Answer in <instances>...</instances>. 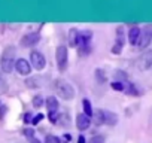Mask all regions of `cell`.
Masks as SVG:
<instances>
[{
	"label": "cell",
	"instance_id": "cell-16",
	"mask_svg": "<svg viewBox=\"0 0 152 143\" xmlns=\"http://www.w3.org/2000/svg\"><path fill=\"white\" fill-rule=\"evenodd\" d=\"M128 96H133V97H139V90L136 88V85L134 84H131V82H128V84H125V90H124Z\"/></svg>",
	"mask_w": 152,
	"mask_h": 143
},
{
	"label": "cell",
	"instance_id": "cell-21",
	"mask_svg": "<svg viewBox=\"0 0 152 143\" xmlns=\"http://www.w3.org/2000/svg\"><path fill=\"white\" fill-rule=\"evenodd\" d=\"M43 103H45V100H43L42 96H34V97H33V106H34V107H40Z\"/></svg>",
	"mask_w": 152,
	"mask_h": 143
},
{
	"label": "cell",
	"instance_id": "cell-28",
	"mask_svg": "<svg viewBox=\"0 0 152 143\" xmlns=\"http://www.w3.org/2000/svg\"><path fill=\"white\" fill-rule=\"evenodd\" d=\"M31 121H33L31 113H26V115H24V122H31Z\"/></svg>",
	"mask_w": 152,
	"mask_h": 143
},
{
	"label": "cell",
	"instance_id": "cell-2",
	"mask_svg": "<svg viewBox=\"0 0 152 143\" xmlns=\"http://www.w3.org/2000/svg\"><path fill=\"white\" fill-rule=\"evenodd\" d=\"M15 48L14 46H8L0 58V69H2L3 73H11L15 69Z\"/></svg>",
	"mask_w": 152,
	"mask_h": 143
},
{
	"label": "cell",
	"instance_id": "cell-14",
	"mask_svg": "<svg viewBox=\"0 0 152 143\" xmlns=\"http://www.w3.org/2000/svg\"><path fill=\"white\" fill-rule=\"evenodd\" d=\"M139 37H140V28L139 27H131L128 30V42L131 45H137Z\"/></svg>",
	"mask_w": 152,
	"mask_h": 143
},
{
	"label": "cell",
	"instance_id": "cell-17",
	"mask_svg": "<svg viewBox=\"0 0 152 143\" xmlns=\"http://www.w3.org/2000/svg\"><path fill=\"white\" fill-rule=\"evenodd\" d=\"M82 104H84V113H85L87 116L93 118V113H94V110H93V106H91L90 100L84 98V100H82Z\"/></svg>",
	"mask_w": 152,
	"mask_h": 143
},
{
	"label": "cell",
	"instance_id": "cell-9",
	"mask_svg": "<svg viewBox=\"0 0 152 143\" xmlns=\"http://www.w3.org/2000/svg\"><path fill=\"white\" fill-rule=\"evenodd\" d=\"M151 39H152V26H146L143 30H140V37H139L137 46H139L140 49L146 48V46L149 45Z\"/></svg>",
	"mask_w": 152,
	"mask_h": 143
},
{
	"label": "cell",
	"instance_id": "cell-22",
	"mask_svg": "<svg viewBox=\"0 0 152 143\" xmlns=\"http://www.w3.org/2000/svg\"><path fill=\"white\" fill-rule=\"evenodd\" d=\"M45 143H61V140H60V137H57V136L48 134V136L45 137Z\"/></svg>",
	"mask_w": 152,
	"mask_h": 143
},
{
	"label": "cell",
	"instance_id": "cell-3",
	"mask_svg": "<svg viewBox=\"0 0 152 143\" xmlns=\"http://www.w3.org/2000/svg\"><path fill=\"white\" fill-rule=\"evenodd\" d=\"M54 90L57 93L58 97H61L63 100H72L75 97V88L70 82L64 81V79H57L54 81Z\"/></svg>",
	"mask_w": 152,
	"mask_h": 143
},
{
	"label": "cell",
	"instance_id": "cell-29",
	"mask_svg": "<svg viewBox=\"0 0 152 143\" xmlns=\"http://www.w3.org/2000/svg\"><path fill=\"white\" fill-rule=\"evenodd\" d=\"M78 143H87L85 137H84V136H79V139H78Z\"/></svg>",
	"mask_w": 152,
	"mask_h": 143
},
{
	"label": "cell",
	"instance_id": "cell-20",
	"mask_svg": "<svg viewBox=\"0 0 152 143\" xmlns=\"http://www.w3.org/2000/svg\"><path fill=\"white\" fill-rule=\"evenodd\" d=\"M110 87H112V90H115V91H124V90H125V84H122L121 81H115V82H112Z\"/></svg>",
	"mask_w": 152,
	"mask_h": 143
},
{
	"label": "cell",
	"instance_id": "cell-13",
	"mask_svg": "<svg viewBox=\"0 0 152 143\" xmlns=\"http://www.w3.org/2000/svg\"><path fill=\"white\" fill-rule=\"evenodd\" d=\"M139 67L142 70H148L152 67V51L143 52V55L140 57V61H139Z\"/></svg>",
	"mask_w": 152,
	"mask_h": 143
},
{
	"label": "cell",
	"instance_id": "cell-15",
	"mask_svg": "<svg viewBox=\"0 0 152 143\" xmlns=\"http://www.w3.org/2000/svg\"><path fill=\"white\" fill-rule=\"evenodd\" d=\"M79 43V30H76V28H72L69 31V45L72 48H76Z\"/></svg>",
	"mask_w": 152,
	"mask_h": 143
},
{
	"label": "cell",
	"instance_id": "cell-31",
	"mask_svg": "<svg viewBox=\"0 0 152 143\" xmlns=\"http://www.w3.org/2000/svg\"><path fill=\"white\" fill-rule=\"evenodd\" d=\"M0 106H2V103H0Z\"/></svg>",
	"mask_w": 152,
	"mask_h": 143
},
{
	"label": "cell",
	"instance_id": "cell-12",
	"mask_svg": "<svg viewBox=\"0 0 152 143\" xmlns=\"http://www.w3.org/2000/svg\"><path fill=\"white\" fill-rule=\"evenodd\" d=\"M91 125V118L87 116L85 113H78L76 115V127H78L79 131H85L88 130Z\"/></svg>",
	"mask_w": 152,
	"mask_h": 143
},
{
	"label": "cell",
	"instance_id": "cell-8",
	"mask_svg": "<svg viewBox=\"0 0 152 143\" xmlns=\"http://www.w3.org/2000/svg\"><path fill=\"white\" fill-rule=\"evenodd\" d=\"M124 42H125V33H124V27H118V28H116V37H115V42H113V46H112V54H115V55H119V54L122 52Z\"/></svg>",
	"mask_w": 152,
	"mask_h": 143
},
{
	"label": "cell",
	"instance_id": "cell-27",
	"mask_svg": "<svg viewBox=\"0 0 152 143\" xmlns=\"http://www.w3.org/2000/svg\"><path fill=\"white\" fill-rule=\"evenodd\" d=\"M5 113H6V106H5V104H2V106H0V119H3Z\"/></svg>",
	"mask_w": 152,
	"mask_h": 143
},
{
	"label": "cell",
	"instance_id": "cell-25",
	"mask_svg": "<svg viewBox=\"0 0 152 143\" xmlns=\"http://www.w3.org/2000/svg\"><path fill=\"white\" fill-rule=\"evenodd\" d=\"M23 134H24L28 140H31V139L34 137V130H33V128H26V130H23Z\"/></svg>",
	"mask_w": 152,
	"mask_h": 143
},
{
	"label": "cell",
	"instance_id": "cell-23",
	"mask_svg": "<svg viewBox=\"0 0 152 143\" xmlns=\"http://www.w3.org/2000/svg\"><path fill=\"white\" fill-rule=\"evenodd\" d=\"M104 136H102V134H97V136H93L91 139H90V142L88 143H104Z\"/></svg>",
	"mask_w": 152,
	"mask_h": 143
},
{
	"label": "cell",
	"instance_id": "cell-4",
	"mask_svg": "<svg viewBox=\"0 0 152 143\" xmlns=\"http://www.w3.org/2000/svg\"><path fill=\"white\" fill-rule=\"evenodd\" d=\"M91 40H93V31L91 30H81L79 31V55L85 57L91 52Z\"/></svg>",
	"mask_w": 152,
	"mask_h": 143
},
{
	"label": "cell",
	"instance_id": "cell-6",
	"mask_svg": "<svg viewBox=\"0 0 152 143\" xmlns=\"http://www.w3.org/2000/svg\"><path fill=\"white\" fill-rule=\"evenodd\" d=\"M55 60H57V66L60 69V72H64L67 69V64H69V52H67V48L66 46H58L57 51H55Z\"/></svg>",
	"mask_w": 152,
	"mask_h": 143
},
{
	"label": "cell",
	"instance_id": "cell-1",
	"mask_svg": "<svg viewBox=\"0 0 152 143\" xmlns=\"http://www.w3.org/2000/svg\"><path fill=\"white\" fill-rule=\"evenodd\" d=\"M93 121L97 125H116L118 124V115L110 112V110H94L93 113Z\"/></svg>",
	"mask_w": 152,
	"mask_h": 143
},
{
	"label": "cell",
	"instance_id": "cell-30",
	"mask_svg": "<svg viewBox=\"0 0 152 143\" xmlns=\"http://www.w3.org/2000/svg\"><path fill=\"white\" fill-rule=\"evenodd\" d=\"M30 142H31V143H40V142H39V140H37V139H36V137H33V139H31V140H30Z\"/></svg>",
	"mask_w": 152,
	"mask_h": 143
},
{
	"label": "cell",
	"instance_id": "cell-10",
	"mask_svg": "<svg viewBox=\"0 0 152 143\" xmlns=\"http://www.w3.org/2000/svg\"><path fill=\"white\" fill-rule=\"evenodd\" d=\"M15 70L21 76H28L31 73V64H30V61H27L24 58H18L15 61Z\"/></svg>",
	"mask_w": 152,
	"mask_h": 143
},
{
	"label": "cell",
	"instance_id": "cell-11",
	"mask_svg": "<svg viewBox=\"0 0 152 143\" xmlns=\"http://www.w3.org/2000/svg\"><path fill=\"white\" fill-rule=\"evenodd\" d=\"M39 40H40V34H39L37 31H33V33L24 34L20 43H21V46H24V48H31V46H34Z\"/></svg>",
	"mask_w": 152,
	"mask_h": 143
},
{
	"label": "cell",
	"instance_id": "cell-18",
	"mask_svg": "<svg viewBox=\"0 0 152 143\" xmlns=\"http://www.w3.org/2000/svg\"><path fill=\"white\" fill-rule=\"evenodd\" d=\"M39 82H40L39 78H30V79L26 81V85H27L28 88H37V87H40Z\"/></svg>",
	"mask_w": 152,
	"mask_h": 143
},
{
	"label": "cell",
	"instance_id": "cell-24",
	"mask_svg": "<svg viewBox=\"0 0 152 143\" xmlns=\"http://www.w3.org/2000/svg\"><path fill=\"white\" fill-rule=\"evenodd\" d=\"M96 76L99 78V82H100V84H103V82L106 81V73H104L102 69H97V70H96Z\"/></svg>",
	"mask_w": 152,
	"mask_h": 143
},
{
	"label": "cell",
	"instance_id": "cell-26",
	"mask_svg": "<svg viewBox=\"0 0 152 143\" xmlns=\"http://www.w3.org/2000/svg\"><path fill=\"white\" fill-rule=\"evenodd\" d=\"M42 119H43V115H42V113H37L36 116H33V121H31V124H33V125H36V124H39Z\"/></svg>",
	"mask_w": 152,
	"mask_h": 143
},
{
	"label": "cell",
	"instance_id": "cell-5",
	"mask_svg": "<svg viewBox=\"0 0 152 143\" xmlns=\"http://www.w3.org/2000/svg\"><path fill=\"white\" fill-rule=\"evenodd\" d=\"M45 103H46V109H48V118H49V121H51V124H58V119H60V113H58V107H60V104H58V100H57V97H48L46 100H45Z\"/></svg>",
	"mask_w": 152,
	"mask_h": 143
},
{
	"label": "cell",
	"instance_id": "cell-7",
	"mask_svg": "<svg viewBox=\"0 0 152 143\" xmlns=\"http://www.w3.org/2000/svg\"><path fill=\"white\" fill-rule=\"evenodd\" d=\"M30 64L33 69L36 70H43L45 66H46V58L42 52L39 51H31L30 52Z\"/></svg>",
	"mask_w": 152,
	"mask_h": 143
},
{
	"label": "cell",
	"instance_id": "cell-19",
	"mask_svg": "<svg viewBox=\"0 0 152 143\" xmlns=\"http://www.w3.org/2000/svg\"><path fill=\"white\" fill-rule=\"evenodd\" d=\"M8 91V82L3 78V72H0V93H6Z\"/></svg>",
	"mask_w": 152,
	"mask_h": 143
}]
</instances>
